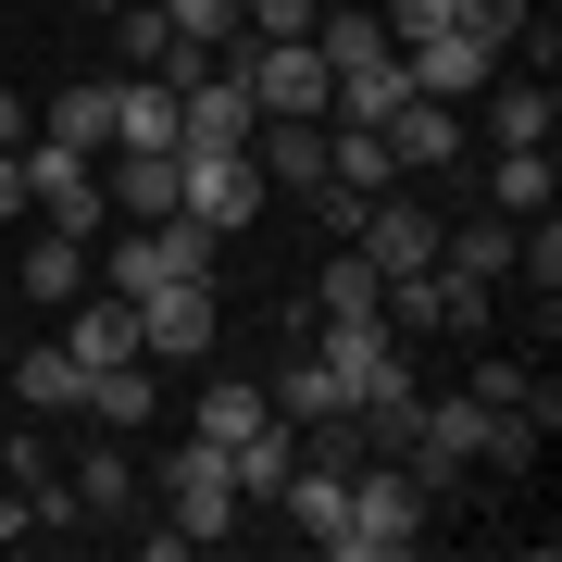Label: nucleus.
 <instances>
[{"label":"nucleus","instance_id":"obj_1","mask_svg":"<svg viewBox=\"0 0 562 562\" xmlns=\"http://www.w3.org/2000/svg\"><path fill=\"white\" fill-rule=\"evenodd\" d=\"M425 525H438V501H425L413 462H350V513L325 538V562H413Z\"/></svg>","mask_w":562,"mask_h":562},{"label":"nucleus","instance_id":"obj_2","mask_svg":"<svg viewBox=\"0 0 562 562\" xmlns=\"http://www.w3.org/2000/svg\"><path fill=\"white\" fill-rule=\"evenodd\" d=\"M238 462H225L213 438H176V450H162V525H176V538L188 550H225V538H238Z\"/></svg>","mask_w":562,"mask_h":562},{"label":"nucleus","instance_id":"obj_3","mask_svg":"<svg viewBox=\"0 0 562 562\" xmlns=\"http://www.w3.org/2000/svg\"><path fill=\"white\" fill-rule=\"evenodd\" d=\"M25 213H38V225H63V238H113L101 162H88V150H50V138H25Z\"/></svg>","mask_w":562,"mask_h":562},{"label":"nucleus","instance_id":"obj_4","mask_svg":"<svg viewBox=\"0 0 562 562\" xmlns=\"http://www.w3.org/2000/svg\"><path fill=\"white\" fill-rule=\"evenodd\" d=\"M213 225H188V213H162V225H113V250H101V276L138 301V288H162V276H213Z\"/></svg>","mask_w":562,"mask_h":562},{"label":"nucleus","instance_id":"obj_5","mask_svg":"<svg viewBox=\"0 0 562 562\" xmlns=\"http://www.w3.org/2000/svg\"><path fill=\"white\" fill-rule=\"evenodd\" d=\"M276 201V188L250 176V150H176V213L188 225H213V238H238V225Z\"/></svg>","mask_w":562,"mask_h":562},{"label":"nucleus","instance_id":"obj_6","mask_svg":"<svg viewBox=\"0 0 562 562\" xmlns=\"http://www.w3.org/2000/svg\"><path fill=\"white\" fill-rule=\"evenodd\" d=\"M213 325H225L213 276H162V288H138V350H150V362H201Z\"/></svg>","mask_w":562,"mask_h":562},{"label":"nucleus","instance_id":"obj_7","mask_svg":"<svg viewBox=\"0 0 562 562\" xmlns=\"http://www.w3.org/2000/svg\"><path fill=\"white\" fill-rule=\"evenodd\" d=\"M401 63H413V88H425V101H475V88L501 76V50H487V38H462V25H425V38H401Z\"/></svg>","mask_w":562,"mask_h":562},{"label":"nucleus","instance_id":"obj_8","mask_svg":"<svg viewBox=\"0 0 562 562\" xmlns=\"http://www.w3.org/2000/svg\"><path fill=\"white\" fill-rule=\"evenodd\" d=\"M250 176L313 201V188H325V113H262V125H250Z\"/></svg>","mask_w":562,"mask_h":562},{"label":"nucleus","instance_id":"obj_9","mask_svg":"<svg viewBox=\"0 0 562 562\" xmlns=\"http://www.w3.org/2000/svg\"><path fill=\"white\" fill-rule=\"evenodd\" d=\"M63 350H76L88 375H101V362H138V301H125V288H76V301H63Z\"/></svg>","mask_w":562,"mask_h":562},{"label":"nucleus","instance_id":"obj_10","mask_svg":"<svg viewBox=\"0 0 562 562\" xmlns=\"http://www.w3.org/2000/svg\"><path fill=\"white\" fill-rule=\"evenodd\" d=\"M101 201H113V225H162L176 213V150H101Z\"/></svg>","mask_w":562,"mask_h":562},{"label":"nucleus","instance_id":"obj_11","mask_svg":"<svg viewBox=\"0 0 562 562\" xmlns=\"http://www.w3.org/2000/svg\"><path fill=\"white\" fill-rule=\"evenodd\" d=\"M462 138H475V125H462V101H413L387 113V150H401V176H438V162H462Z\"/></svg>","mask_w":562,"mask_h":562},{"label":"nucleus","instance_id":"obj_12","mask_svg":"<svg viewBox=\"0 0 562 562\" xmlns=\"http://www.w3.org/2000/svg\"><path fill=\"white\" fill-rule=\"evenodd\" d=\"M76 288H88V238L38 225V238H25V262H13V301H25V313H63Z\"/></svg>","mask_w":562,"mask_h":562},{"label":"nucleus","instance_id":"obj_13","mask_svg":"<svg viewBox=\"0 0 562 562\" xmlns=\"http://www.w3.org/2000/svg\"><path fill=\"white\" fill-rule=\"evenodd\" d=\"M0 362H13V401H25V413H76V401H88V362L63 350V338H13Z\"/></svg>","mask_w":562,"mask_h":562},{"label":"nucleus","instance_id":"obj_14","mask_svg":"<svg viewBox=\"0 0 562 562\" xmlns=\"http://www.w3.org/2000/svg\"><path fill=\"white\" fill-rule=\"evenodd\" d=\"M325 188H350V201L401 188V150H387V125H338V113H325Z\"/></svg>","mask_w":562,"mask_h":562},{"label":"nucleus","instance_id":"obj_15","mask_svg":"<svg viewBox=\"0 0 562 562\" xmlns=\"http://www.w3.org/2000/svg\"><path fill=\"white\" fill-rule=\"evenodd\" d=\"M38 138L101 162V150H113V76H88V88H50V101H38Z\"/></svg>","mask_w":562,"mask_h":562},{"label":"nucleus","instance_id":"obj_16","mask_svg":"<svg viewBox=\"0 0 562 562\" xmlns=\"http://www.w3.org/2000/svg\"><path fill=\"white\" fill-rule=\"evenodd\" d=\"M225 462H238V501H276V487H288V462H301V425H288V413H262L250 438H225Z\"/></svg>","mask_w":562,"mask_h":562},{"label":"nucleus","instance_id":"obj_17","mask_svg":"<svg viewBox=\"0 0 562 562\" xmlns=\"http://www.w3.org/2000/svg\"><path fill=\"white\" fill-rule=\"evenodd\" d=\"M475 101H487V138H501V150H513V138H550V125H562V113H550V76H513V63L475 88Z\"/></svg>","mask_w":562,"mask_h":562},{"label":"nucleus","instance_id":"obj_18","mask_svg":"<svg viewBox=\"0 0 562 562\" xmlns=\"http://www.w3.org/2000/svg\"><path fill=\"white\" fill-rule=\"evenodd\" d=\"M550 188H562L550 138H513L501 162H487V213H550Z\"/></svg>","mask_w":562,"mask_h":562},{"label":"nucleus","instance_id":"obj_19","mask_svg":"<svg viewBox=\"0 0 562 562\" xmlns=\"http://www.w3.org/2000/svg\"><path fill=\"white\" fill-rule=\"evenodd\" d=\"M113 138L125 150H176V88L162 76H113Z\"/></svg>","mask_w":562,"mask_h":562},{"label":"nucleus","instance_id":"obj_20","mask_svg":"<svg viewBox=\"0 0 562 562\" xmlns=\"http://www.w3.org/2000/svg\"><path fill=\"white\" fill-rule=\"evenodd\" d=\"M76 513H88V525H125V513H138V462L113 450V425H101V450L76 462Z\"/></svg>","mask_w":562,"mask_h":562},{"label":"nucleus","instance_id":"obj_21","mask_svg":"<svg viewBox=\"0 0 562 562\" xmlns=\"http://www.w3.org/2000/svg\"><path fill=\"white\" fill-rule=\"evenodd\" d=\"M438 262H450V276H487V288H501V276H513V213L450 225V238H438Z\"/></svg>","mask_w":562,"mask_h":562},{"label":"nucleus","instance_id":"obj_22","mask_svg":"<svg viewBox=\"0 0 562 562\" xmlns=\"http://www.w3.org/2000/svg\"><path fill=\"white\" fill-rule=\"evenodd\" d=\"M76 413H88V425H150V350H138V362H101Z\"/></svg>","mask_w":562,"mask_h":562},{"label":"nucleus","instance_id":"obj_23","mask_svg":"<svg viewBox=\"0 0 562 562\" xmlns=\"http://www.w3.org/2000/svg\"><path fill=\"white\" fill-rule=\"evenodd\" d=\"M262 401H276V413H288V425H301V438H313V425H338V375H325V362L301 350V362H288L276 387H262Z\"/></svg>","mask_w":562,"mask_h":562},{"label":"nucleus","instance_id":"obj_24","mask_svg":"<svg viewBox=\"0 0 562 562\" xmlns=\"http://www.w3.org/2000/svg\"><path fill=\"white\" fill-rule=\"evenodd\" d=\"M313 301H325V313H387V276L362 262V238H338V250H325V288H313Z\"/></svg>","mask_w":562,"mask_h":562},{"label":"nucleus","instance_id":"obj_25","mask_svg":"<svg viewBox=\"0 0 562 562\" xmlns=\"http://www.w3.org/2000/svg\"><path fill=\"white\" fill-rule=\"evenodd\" d=\"M262 413H276V401H262L250 375H213V387H201V425H188V438H213V450H225V438H250Z\"/></svg>","mask_w":562,"mask_h":562},{"label":"nucleus","instance_id":"obj_26","mask_svg":"<svg viewBox=\"0 0 562 562\" xmlns=\"http://www.w3.org/2000/svg\"><path fill=\"white\" fill-rule=\"evenodd\" d=\"M162 25H176V38H201V50H225V38H250L238 25V0H150Z\"/></svg>","mask_w":562,"mask_h":562},{"label":"nucleus","instance_id":"obj_27","mask_svg":"<svg viewBox=\"0 0 562 562\" xmlns=\"http://www.w3.org/2000/svg\"><path fill=\"white\" fill-rule=\"evenodd\" d=\"M313 13H325V0H238L250 38H313Z\"/></svg>","mask_w":562,"mask_h":562},{"label":"nucleus","instance_id":"obj_28","mask_svg":"<svg viewBox=\"0 0 562 562\" xmlns=\"http://www.w3.org/2000/svg\"><path fill=\"white\" fill-rule=\"evenodd\" d=\"M25 138H38V101H25L13 76H0V150H25Z\"/></svg>","mask_w":562,"mask_h":562},{"label":"nucleus","instance_id":"obj_29","mask_svg":"<svg viewBox=\"0 0 562 562\" xmlns=\"http://www.w3.org/2000/svg\"><path fill=\"white\" fill-rule=\"evenodd\" d=\"M38 538V501H25V487H0V550H25Z\"/></svg>","mask_w":562,"mask_h":562},{"label":"nucleus","instance_id":"obj_30","mask_svg":"<svg viewBox=\"0 0 562 562\" xmlns=\"http://www.w3.org/2000/svg\"><path fill=\"white\" fill-rule=\"evenodd\" d=\"M0 225H25V150H0Z\"/></svg>","mask_w":562,"mask_h":562},{"label":"nucleus","instance_id":"obj_31","mask_svg":"<svg viewBox=\"0 0 562 562\" xmlns=\"http://www.w3.org/2000/svg\"><path fill=\"white\" fill-rule=\"evenodd\" d=\"M0 313H13V276H0Z\"/></svg>","mask_w":562,"mask_h":562}]
</instances>
